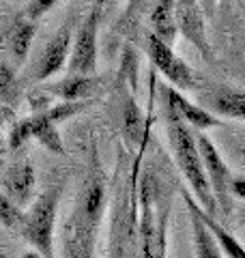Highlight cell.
Masks as SVG:
<instances>
[{"label": "cell", "mask_w": 245, "mask_h": 258, "mask_svg": "<svg viewBox=\"0 0 245 258\" xmlns=\"http://www.w3.org/2000/svg\"><path fill=\"white\" fill-rule=\"evenodd\" d=\"M99 26L101 20L86 13L84 22L73 35V47L69 56V76H88L95 74L99 58Z\"/></svg>", "instance_id": "52a82bcc"}, {"label": "cell", "mask_w": 245, "mask_h": 258, "mask_svg": "<svg viewBox=\"0 0 245 258\" xmlns=\"http://www.w3.org/2000/svg\"><path fill=\"white\" fill-rule=\"evenodd\" d=\"M22 215H24V209L20 205H15L7 194L0 191V226L18 232L22 224Z\"/></svg>", "instance_id": "7402d4cb"}, {"label": "cell", "mask_w": 245, "mask_h": 258, "mask_svg": "<svg viewBox=\"0 0 245 258\" xmlns=\"http://www.w3.org/2000/svg\"><path fill=\"white\" fill-rule=\"evenodd\" d=\"M105 176L99 170V166H93V170L88 172L86 183L80 191V198L73 211H76L82 220H86L88 224L99 226L103 211H105Z\"/></svg>", "instance_id": "7c38bea8"}, {"label": "cell", "mask_w": 245, "mask_h": 258, "mask_svg": "<svg viewBox=\"0 0 245 258\" xmlns=\"http://www.w3.org/2000/svg\"><path fill=\"white\" fill-rule=\"evenodd\" d=\"M73 26H76V20H73V15H71V18L47 39L43 50L37 56L35 67H32V76H30L32 84L41 86V84L50 82L54 76H58L60 71L67 67L71 47H73V35H76V28Z\"/></svg>", "instance_id": "8992f818"}, {"label": "cell", "mask_w": 245, "mask_h": 258, "mask_svg": "<svg viewBox=\"0 0 245 258\" xmlns=\"http://www.w3.org/2000/svg\"><path fill=\"white\" fill-rule=\"evenodd\" d=\"M60 0H28V5L24 7V13L28 15L30 20H41L43 15H47Z\"/></svg>", "instance_id": "603a6c76"}, {"label": "cell", "mask_w": 245, "mask_h": 258, "mask_svg": "<svg viewBox=\"0 0 245 258\" xmlns=\"http://www.w3.org/2000/svg\"><path fill=\"white\" fill-rule=\"evenodd\" d=\"M170 194L161 189L157 174L149 170L142 179V222L136 258H166V230Z\"/></svg>", "instance_id": "7a4b0ae2"}, {"label": "cell", "mask_w": 245, "mask_h": 258, "mask_svg": "<svg viewBox=\"0 0 245 258\" xmlns=\"http://www.w3.org/2000/svg\"><path fill=\"white\" fill-rule=\"evenodd\" d=\"M230 194H234L236 198L245 200V176H232V183H230Z\"/></svg>", "instance_id": "d4e9b609"}, {"label": "cell", "mask_w": 245, "mask_h": 258, "mask_svg": "<svg viewBox=\"0 0 245 258\" xmlns=\"http://www.w3.org/2000/svg\"><path fill=\"white\" fill-rule=\"evenodd\" d=\"M183 200L185 207L190 211V222H192V237H194V249L198 258H224L222 249H219L215 237L211 235V230L204 226L202 217L198 213V203L194 200V196L190 191H183Z\"/></svg>", "instance_id": "2e32d148"}, {"label": "cell", "mask_w": 245, "mask_h": 258, "mask_svg": "<svg viewBox=\"0 0 245 258\" xmlns=\"http://www.w3.org/2000/svg\"><path fill=\"white\" fill-rule=\"evenodd\" d=\"M24 99V84L18 78L15 64L0 56V103H5L7 108H20Z\"/></svg>", "instance_id": "d6986e66"}, {"label": "cell", "mask_w": 245, "mask_h": 258, "mask_svg": "<svg viewBox=\"0 0 245 258\" xmlns=\"http://www.w3.org/2000/svg\"><path fill=\"white\" fill-rule=\"evenodd\" d=\"M144 43H146V54H149L151 62L155 64V69H157L176 91H196V88H198L200 82H198L196 71L174 52L172 45L161 41L159 37H155L151 30H146Z\"/></svg>", "instance_id": "5b68a950"}, {"label": "cell", "mask_w": 245, "mask_h": 258, "mask_svg": "<svg viewBox=\"0 0 245 258\" xmlns=\"http://www.w3.org/2000/svg\"><path fill=\"white\" fill-rule=\"evenodd\" d=\"M114 3H116V0H93V5H91V9H88V13L95 15V18H99L103 22L105 13H108V9H110Z\"/></svg>", "instance_id": "cb8c5ba5"}, {"label": "cell", "mask_w": 245, "mask_h": 258, "mask_svg": "<svg viewBox=\"0 0 245 258\" xmlns=\"http://www.w3.org/2000/svg\"><path fill=\"white\" fill-rule=\"evenodd\" d=\"M37 20H30L26 13H18L15 18L11 20V24L7 26L5 30V47H7V54L11 56V62L15 67L24 64V60L28 58V52H30V45L35 41V35H37Z\"/></svg>", "instance_id": "4fadbf2b"}, {"label": "cell", "mask_w": 245, "mask_h": 258, "mask_svg": "<svg viewBox=\"0 0 245 258\" xmlns=\"http://www.w3.org/2000/svg\"><path fill=\"white\" fill-rule=\"evenodd\" d=\"M202 108H207L215 116L245 120V91L241 88L224 84L211 86L209 91L202 93Z\"/></svg>", "instance_id": "5bb4252c"}, {"label": "cell", "mask_w": 245, "mask_h": 258, "mask_svg": "<svg viewBox=\"0 0 245 258\" xmlns=\"http://www.w3.org/2000/svg\"><path fill=\"white\" fill-rule=\"evenodd\" d=\"M163 97H166V112H172L183 123L194 129V132H207L211 127H219L222 120L215 114H211L207 108L198 106V103L190 101L185 95H181V91L170 86H163Z\"/></svg>", "instance_id": "30bf717a"}, {"label": "cell", "mask_w": 245, "mask_h": 258, "mask_svg": "<svg viewBox=\"0 0 245 258\" xmlns=\"http://www.w3.org/2000/svg\"><path fill=\"white\" fill-rule=\"evenodd\" d=\"M22 258H41V256H39V254L35 252V249H32V252H26V254H24Z\"/></svg>", "instance_id": "f1b7e54d"}, {"label": "cell", "mask_w": 245, "mask_h": 258, "mask_svg": "<svg viewBox=\"0 0 245 258\" xmlns=\"http://www.w3.org/2000/svg\"><path fill=\"white\" fill-rule=\"evenodd\" d=\"M198 3H200V9L204 13V18H211V15H213V9L217 7L219 0H198Z\"/></svg>", "instance_id": "484cf974"}, {"label": "cell", "mask_w": 245, "mask_h": 258, "mask_svg": "<svg viewBox=\"0 0 245 258\" xmlns=\"http://www.w3.org/2000/svg\"><path fill=\"white\" fill-rule=\"evenodd\" d=\"M28 125H30V140H37L41 147H45L47 151L63 155L65 153V144H63V136L60 129L56 123H52L43 112H35L28 116Z\"/></svg>", "instance_id": "ac0fdd59"}, {"label": "cell", "mask_w": 245, "mask_h": 258, "mask_svg": "<svg viewBox=\"0 0 245 258\" xmlns=\"http://www.w3.org/2000/svg\"><path fill=\"white\" fill-rule=\"evenodd\" d=\"M99 226L88 224L86 220L73 211L69 220L65 222L63 232V258H95V241Z\"/></svg>", "instance_id": "8fae6325"}, {"label": "cell", "mask_w": 245, "mask_h": 258, "mask_svg": "<svg viewBox=\"0 0 245 258\" xmlns=\"http://www.w3.org/2000/svg\"><path fill=\"white\" fill-rule=\"evenodd\" d=\"M166 129H168V142H170V149H172L176 168L185 176L194 200L200 205V209L207 215L219 217L215 196L211 191L207 174H204L202 157H200L198 144H196V132L187 127L172 112H166Z\"/></svg>", "instance_id": "6da1fadb"}, {"label": "cell", "mask_w": 245, "mask_h": 258, "mask_svg": "<svg viewBox=\"0 0 245 258\" xmlns=\"http://www.w3.org/2000/svg\"><path fill=\"white\" fill-rule=\"evenodd\" d=\"M204 13L200 9L198 0H176L174 7V22L176 30L181 37L187 39L200 54L209 56V43H207V28H204Z\"/></svg>", "instance_id": "9c48e42d"}, {"label": "cell", "mask_w": 245, "mask_h": 258, "mask_svg": "<svg viewBox=\"0 0 245 258\" xmlns=\"http://www.w3.org/2000/svg\"><path fill=\"white\" fill-rule=\"evenodd\" d=\"M136 7H138V0H129V7H127V18L136 11Z\"/></svg>", "instance_id": "83f0119b"}, {"label": "cell", "mask_w": 245, "mask_h": 258, "mask_svg": "<svg viewBox=\"0 0 245 258\" xmlns=\"http://www.w3.org/2000/svg\"><path fill=\"white\" fill-rule=\"evenodd\" d=\"M196 144H198L204 174L211 185V191L215 196V203L219 209V215L228 217L232 211V194H230V183H232V172L228 164L224 161L222 153L217 151L215 142L209 138L204 132H196Z\"/></svg>", "instance_id": "277c9868"}, {"label": "cell", "mask_w": 245, "mask_h": 258, "mask_svg": "<svg viewBox=\"0 0 245 258\" xmlns=\"http://www.w3.org/2000/svg\"><path fill=\"white\" fill-rule=\"evenodd\" d=\"M108 88V78L88 74V76H67L56 82H45L39 86V91L54 97L58 101H93Z\"/></svg>", "instance_id": "ba28073f"}, {"label": "cell", "mask_w": 245, "mask_h": 258, "mask_svg": "<svg viewBox=\"0 0 245 258\" xmlns=\"http://www.w3.org/2000/svg\"><path fill=\"white\" fill-rule=\"evenodd\" d=\"M174 7L176 0H151V9H149V26H151L149 30L170 45L174 43L178 35L174 22Z\"/></svg>", "instance_id": "e0dca14e"}, {"label": "cell", "mask_w": 245, "mask_h": 258, "mask_svg": "<svg viewBox=\"0 0 245 258\" xmlns=\"http://www.w3.org/2000/svg\"><path fill=\"white\" fill-rule=\"evenodd\" d=\"M0 191L22 209L35 198V168L30 161H18L0 176Z\"/></svg>", "instance_id": "9a60e30c"}, {"label": "cell", "mask_w": 245, "mask_h": 258, "mask_svg": "<svg viewBox=\"0 0 245 258\" xmlns=\"http://www.w3.org/2000/svg\"><path fill=\"white\" fill-rule=\"evenodd\" d=\"M63 187L52 185L39 196L32 198L30 207L22 215L20 237L35 249L41 258H56L54 254V228L56 217H58Z\"/></svg>", "instance_id": "3957f363"}, {"label": "cell", "mask_w": 245, "mask_h": 258, "mask_svg": "<svg viewBox=\"0 0 245 258\" xmlns=\"http://www.w3.org/2000/svg\"><path fill=\"white\" fill-rule=\"evenodd\" d=\"M198 207H200V205H198ZM198 213H200V217H202L204 226H207V228L211 230V235L215 237L217 245H219V249H222V254H224L226 258H245V247L239 243V239L232 237L230 232H228L224 226L219 224L217 217L207 215V213L202 211V209H198Z\"/></svg>", "instance_id": "ffe728a7"}, {"label": "cell", "mask_w": 245, "mask_h": 258, "mask_svg": "<svg viewBox=\"0 0 245 258\" xmlns=\"http://www.w3.org/2000/svg\"><path fill=\"white\" fill-rule=\"evenodd\" d=\"M88 106H91V101H58L56 106H50V108H41L37 112H43V114L52 120V123L60 125L65 120H69L71 116L80 114V112H84Z\"/></svg>", "instance_id": "44dd1931"}, {"label": "cell", "mask_w": 245, "mask_h": 258, "mask_svg": "<svg viewBox=\"0 0 245 258\" xmlns=\"http://www.w3.org/2000/svg\"><path fill=\"white\" fill-rule=\"evenodd\" d=\"M7 144V140H5V134H3V129H0V149H3Z\"/></svg>", "instance_id": "f546056e"}, {"label": "cell", "mask_w": 245, "mask_h": 258, "mask_svg": "<svg viewBox=\"0 0 245 258\" xmlns=\"http://www.w3.org/2000/svg\"><path fill=\"white\" fill-rule=\"evenodd\" d=\"M11 120H13V110H11V108H7L5 103H0V125L11 123Z\"/></svg>", "instance_id": "4316f807"}]
</instances>
